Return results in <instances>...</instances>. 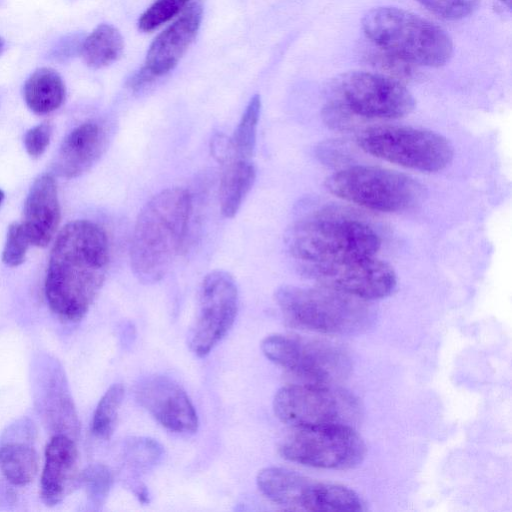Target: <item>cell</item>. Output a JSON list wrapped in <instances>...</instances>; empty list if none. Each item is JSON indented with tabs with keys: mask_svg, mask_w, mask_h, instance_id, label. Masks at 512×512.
<instances>
[{
	"mask_svg": "<svg viewBox=\"0 0 512 512\" xmlns=\"http://www.w3.org/2000/svg\"><path fill=\"white\" fill-rule=\"evenodd\" d=\"M191 213V195L180 187L160 191L143 206L130 243L131 268L139 281L152 284L168 272L184 244Z\"/></svg>",
	"mask_w": 512,
	"mask_h": 512,
	"instance_id": "2",
	"label": "cell"
},
{
	"mask_svg": "<svg viewBox=\"0 0 512 512\" xmlns=\"http://www.w3.org/2000/svg\"><path fill=\"white\" fill-rule=\"evenodd\" d=\"M191 0H155L140 16L138 28L151 32L178 15Z\"/></svg>",
	"mask_w": 512,
	"mask_h": 512,
	"instance_id": "28",
	"label": "cell"
},
{
	"mask_svg": "<svg viewBox=\"0 0 512 512\" xmlns=\"http://www.w3.org/2000/svg\"><path fill=\"white\" fill-rule=\"evenodd\" d=\"M201 20L202 7L198 3L186 7L182 15L153 40L147 51L144 66L130 80V87L138 89L171 71L193 42Z\"/></svg>",
	"mask_w": 512,
	"mask_h": 512,
	"instance_id": "15",
	"label": "cell"
},
{
	"mask_svg": "<svg viewBox=\"0 0 512 512\" xmlns=\"http://www.w3.org/2000/svg\"><path fill=\"white\" fill-rule=\"evenodd\" d=\"M369 61L372 66L382 72L380 74L401 83L413 77V65L386 50L378 48L376 52L369 55Z\"/></svg>",
	"mask_w": 512,
	"mask_h": 512,
	"instance_id": "29",
	"label": "cell"
},
{
	"mask_svg": "<svg viewBox=\"0 0 512 512\" xmlns=\"http://www.w3.org/2000/svg\"><path fill=\"white\" fill-rule=\"evenodd\" d=\"M29 244L30 241L22 223L11 224L2 252V261L10 267L21 265L25 261Z\"/></svg>",
	"mask_w": 512,
	"mask_h": 512,
	"instance_id": "31",
	"label": "cell"
},
{
	"mask_svg": "<svg viewBox=\"0 0 512 512\" xmlns=\"http://www.w3.org/2000/svg\"><path fill=\"white\" fill-rule=\"evenodd\" d=\"M275 300L289 324L309 331L356 333L373 320L372 310L365 300L322 286H281L275 293Z\"/></svg>",
	"mask_w": 512,
	"mask_h": 512,
	"instance_id": "5",
	"label": "cell"
},
{
	"mask_svg": "<svg viewBox=\"0 0 512 512\" xmlns=\"http://www.w3.org/2000/svg\"><path fill=\"white\" fill-rule=\"evenodd\" d=\"M78 449L66 434L55 435L45 450L41 477V498L47 506H56L70 492L77 480Z\"/></svg>",
	"mask_w": 512,
	"mask_h": 512,
	"instance_id": "19",
	"label": "cell"
},
{
	"mask_svg": "<svg viewBox=\"0 0 512 512\" xmlns=\"http://www.w3.org/2000/svg\"><path fill=\"white\" fill-rule=\"evenodd\" d=\"M24 99L34 113H51L58 109L65 99L64 82L54 69L39 68L25 82Z\"/></svg>",
	"mask_w": 512,
	"mask_h": 512,
	"instance_id": "21",
	"label": "cell"
},
{
	"mask_svg": "<svg viewBox=\"0 0 512 512\" xmlns=\"http://www.w3.org/2000/svg\"><path fill=\"white\" fill-rule=\"evenodd\" d=\"M261 349L270 361L309 383L333 384L351 367L343 349L322 340L272 334L263 339Z\"/></svg>",
	"mask_w": 512,
	"mask_h": 512,
	"instance_id": "11",
	"label": "cell"
},
{
	"mask_svg": "<svg viewBox=\"0 0 512 512\" xmlns=\"http://www.w3.org/2000/svg\"><path fill=\"white\" fill-rule=\"evenodd\" d=\"M435 15L447 19L458 20L472 14L480 0H415Z\"/></svg>",
	"mask_w": 512,
	"mask_h": 512,
	"instance_id": "30",
	"label": "cell"
},
{
	"mask_svg": "<svg viewBox=\"0 0 512 512\" xmlns=\"http://www.w3.org/2000/svg\"><path fill=\"white\" fill-rule=\"evenodd\" d=\"M257 486L273 503L289 510L350 512L363 510V503L352 489L321 482L281 467L259 471Z\"/></svg>",
	"mask_w": 512,
	"mask_h": 512,
	"instance_id": "9",
	"label": "cell"
},
{
	"mask_svg": "<svg viewBox=\"0 0 512 512\" xmlns=\"http://www.w3.org/2000/svg\"><path fill=\"white\" fill-rule=\"evenodd\" d=\"M227 162L219 185V205L224 217L233 218L255 182L256 169L249 159Z\"/></svg>",
	"mask_w": 512,
	"mask_h": 512,
	"instance_id": "20",
	"label": "cell"
},
{
	"mask_svg": "<svg viewBox=\"0 0 512 512\" xmlns=\"http://www.w3.org/2000/svg\"><path fill=\"white\" fill-rule=\"evenodd\" d=\"M90 503L99 508L106 500L112 486L113 477L110 469L103 464H93L80 475Z\"/></svg>",
	"mask_w": 512,
	"mask_h": 512,
	"instance_id": "27",
	"label": "cell"
},
{
	"mask_svg": "<svg viewBox=\"0 0 512 512\" xmlns=\"http://www.w3.org/2000/svg\"><path fill=\"white\" fill-rule=\"evenodd\" d=\"M107 143L108 131L101 123H82L63 140L57 153L55 170L66 178L82 175L101 157Z\"/></svg>",
	"mask_w": 512,
	"mask_h": 512,
	"instance_id": "18",
	"label": "cell"
},
{
	"mask_svg": "<svg viewBox=\"0 0 512 512\" xmlns=\"http://www.w3.org/2000/svg\"><path fill=\"white\" fill-rule=\"evenodd\" d=\"M273 409L282 422L293 428L353 426L360 416L357 398L332 384L284 386L275 394Z\"/></svg>",
	"mask_w": 512,
	"mask_h": 512,
	"instance_id": "7",
	"label": "cell"
},
{
	"mask_svg": "<svg viewBox=\"0 0 512 512\" xmlns=\"http://www.w3.org/2000/svg\"><path fill=\"white\" fill-rule=\"evenodd\" d=\"M499 1L502 2L504 5H506L508 8L511 7L512 0H499Z\"/></svg>",
	"mask_w": 512,
	"mask_h": 512,
	"instance_id": "33",
	"label": "cell"
},
{
	"mask_svg": "<svg viewBox=\"0 0 512 512\" xmlns=\"http://www.w3.org/2000/svg\"><path fill=\"white\" fill-rule=\"evenodd\" d=\"M366 37L412 65L440 67L453 54L449 34L435 23L401 8L382 6L362 18Z\"/></svg>",
	"mask_w": 512,
	"mask_h": 512,
	"instance_id": "4",
	"label": "cell"
},
{
	"mask_svg": "<svg viewBox=\"0 0 512 512\" xmlns=\"http://www.w3.org/2000/svg\"><path fill=\"white\" fill-rule=\"evenodd\" d=\"M304 274L319 286L365 301L388 296L397 282L393 268L375 256L312 268Z\"/></svg>",
	"mask_w": 512,
	"mask_h": 512,
	"instance_id": "14",
	"label": "cell"
},
{
	"mask_svg": "<svg viewBox=\"0 0 512 512\" xmlns=\"http://www.w3.org/2000/svg\"><path fill=\"white\" fill-rule=\"evenodd\" d=\"M123 50L120 31L110 24H100L84 40L81 54L89 67L99 69L117 61Z\"/></svg>",
	"mask_w": 512,
	"mask_h": 512,
	"instance_id": "23",
	"label": "cell"
},
{
	"mask_svg": "<svg viewBox=\"0 0 512 512\" xmlns=\"http://www.w3.org/2000/svg\"><path fill=\"white\" fill-rule=\"evenodd\" d=\"M380 245L373 228L343 216L306 218L297 222L287 236L288 250L303 273L320 266L375 256Z\"/></svg>",
	"mask_w": 512,
	"mask_h": 512,
	"instance_id": "3",
	"label": "cell"
},
{
	"mask_svg": "<svg viewBox=\"0 0 512 512\" xmlns=\"http://www.w3.org/2000/svg\"><path fill=\"white\" fill-rule=\"evenodd\" d=\"M357 141L362 150L374 157L424 172L440 171L453 158V147L444 136L411 126L369 127Z\"/></svg>",
	"mask_w": 512,
	"mask_h": 512,
	"instance_id": "6",
	"label": "cell"
},
{
	"mask_svg": "<svg viewBox=\"0 0 512 512\" xmlns=\"http://www.w3.org/2000/svg\"><path fill=\"white\" fill-rule=\"evenodd\" d=\"M162 447L158 442L149 438H132L128 440L124 458L129 470L144 472L159 461Z\"/></svg>",
	"mask_w": 512,
	"mask_h": 512,
	"instance_id": "26",
	"label": "cell"
},
{
	"mask_svg": "<svg viewBox=\"0 0 512 512\" xmlns=\"http://www.w3.org/2000/svg\"><path fill=\"white\" fill-rule=\"evenodd\" d=\"M237 309L238 289L233 276L223 270L208 273L201 283L198 314L189 340L197 356H206L226 335Z\"/></svg>",
	"mask_w": 512,
	"mask_h": 512,
	"instance_id": "13",
	"label": "cell"
},
{
	"mask_svg": "<svg viewBox=\"0 0 512 512\" xmlns=\"http://www.w3.org/2000/svg\"><path fill=\"white\" fill-rule=\"evenodd\" d=\"M52 126L42 123L29 129L24 137V145L27 153L34 158L41 156L50 143Z\"/></svg>",
	"mask_w": 512,
	"mask_h": 512,
	"instance_id": "32",
	"label": "cell"
},
{
	"mask_svg": "<svg viewBox=\"0 0 512 512\" xmlns=\"http://www.w3.org/2000/svg\"><path fill=\"white\" fill-rule=\"evenodd\" d=\"M281 456L305 466L323 469H350L366 454L361 436L349 425L294 428L279 446Z\"/></svg>",
	"mask_w": 512,
	"mask_h": 512,
	"instance_id": "10",
	"label": "cell"
},
{
	"mask_svg": "<svg viewBox=\"0 0 512 512\" xmlns=\"http://www.w3.org/2000/svg\"><path fill=\"white\" fill-rule=\"evenodd\" d=\"M327 190L338 198L380 212H396L411 206L418 186L406 175L373 166H351L329 176Z\"/></svg>",
	"mask_w": 512,
	"mask_h": 512,
	"instance_id": "8",
	"label": "cell"
},
{
	"mask_svg": "<svg viewBox=\"0 0 512 512\" xmlns=\"http://www.w3.org/2000/svg\"><path fill=\"white\" fill-rule=\"evenodd\" d=\"M337 99L358 119H396L409 114L415 101L405 86L380 73L353 71L336 86Z\"/></svg>",
	"mask_w": 512,
	"mask_h": 512,
	"instance_id": "12",
	"label": "cell"
},
{
	"mask_svg": "<svg viewBox=\"0 0 512 512\" xmlns=\"http://www.w3.org/2000/svg\"><path fill=\"white\" fill-rule=\"evenodd\" d=\"M139 404L163 427L177 433H193L198 428L197 412L184 391L173 379L152 375L135 389Z\"/></svg>",
	"mask_w": 512,
	"mask_h": 512,
	"instance_id": "16",
	"label": "cell"
},
{
	"mask_svg": "<svg viewBox=\"0 0 512 512\" xmlns=\"http://www.w3.org/2000/svg\"><path fill=\"white\" fill-rule=\"evenodd\" d=\"M123 397L124 387L120 383L111 385L101 397L92 419V432L96 437L109 439L113 434Z\"/></svg>",
	"mask_w": 512,
	"mask_h": 512,
	"instance_id": "25",
	"label": "cell"
},
{
	"mask_svg": "<svg viewBox=\"0 0 512 512\" xmlns=\"http://www.w3.org/2000/svg\"><path fill=\"white\" fill-rule=\"evenodd\" d=\"M0 470L14 485L29 484L38 471V456L35 448L30 443L19 440L0 444Z\"/></svg>",
	"mask_w": 512,
	"mask_h": 512,
	"instance_id": "22",
	"label": "cell"
},
{
	"mask_svg": "<svg viewBox=\"0 0 512 512\" xmlns=\"http://www.w3.org/2000/svg\"><path fill=\"white\" fill-rule=\"evenodd\" d=\"M3 46H4V40L2 37H0V51L2 50Z\"/></svg>",
	"mask_w": 512,
	"mask_h": 512,
	"instance_id": "35",
	"label": "cell"
},
{
	"mask_svg": "<svg viewBox=\"0 0 512 512\" xmlns=\"http://www.w3.org/2000/svg\"><path fill=\"white\" fill-rule=\"evenodd\" d=\"M60 219L55 179L50 174L41 175L32 184L24 207L22 225L30 244L46 247L54 237Z\"/></svg>",
	"mask_w": 512,
	"mask_h": 512,
	"instance_id": "17",
	"label": "cell"
},
{
	"mask_svg": "<svg viewBox=\"0 0 512 512\" xmlns=\"http://www.w3.org/2000/svg\"><path fill=\"white\" fill-rule=\"evenodd\" d=\"M3 199H4V193H3L2 190H0V205H1L2 201H3Z\"/></svg>",
	"mask_w": 512,
	"mask_h": 512,
	"instance_id": "34",
	"label": "cell"
},
{
	"mask_svg": "<svg viewBox=\"0 0 512 512\" xmlns=\"http://www.w3.org/2000/svg\"><path fill=\"white\" fill-rule=\"evenodd\" d=\"M260 111L261 99L256 94L250 99L230 139L233 158L250 160L256 145Z\"/></svg>",
	"mask_w": 512,
	"mask_h": 512,
	"instance_id": "24",
	"label": "cell"
},
{
	"mask_svg": "<svg viewBox=\"0 0 512 512\" xmlns=\"http://www.w3.org/2000/svg\"><path fill=\"white\" fill-rule=\"evenodd\" d=\"M106 232L89 220L69 222L52 247L45 279L50 309L62 320L77 322L88 312L108 271Z\"/></svg>",
	"mask_w": 512,
	"mask_h": 512,
	"instance_id": "1",
	"label": "cell"
}]
</instances>
